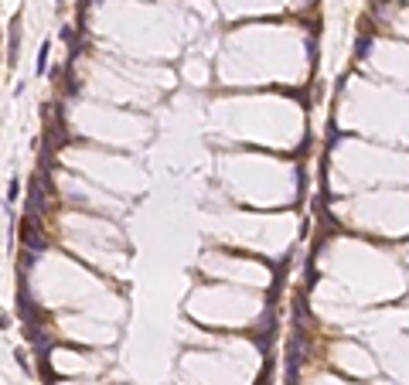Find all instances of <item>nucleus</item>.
<instances>
[{"label": "nucleus", "mask_w": 409, "mask_h": 385, "mask_svg": "<svg viewBox=\"0 0 409 385\" xmlns=\"http://www.w3.org/2000/svg\"><path fill=\"white\" fill-rule=\"evenodd\" d=\"M44 68H48V44L41 48V55H38V75L44 72Z\"/></svg>", "instance_id": "nucleus-1"}, {"label": "nucleus", "mask_w": 409, "mask_h": 385, "mask_svg": "<svg viewBox=\"0 0 409 385\" xmlns=\"http://www.w3.org/2000/svg\"><path fill=\"white\" fill-rule=\"evenodd\" d=\"M58 38L61 41H75V27H68V24H65V27L58 31Z\"/></svg>", "instance_id": "nucleus-2"}, {"label": "nucleus", "mask_w": 409, "mask_h": 385, "mask_svg": "<svg viewBox=\"0 0 409 385\" xmlns=\"http://www.w3.org/2000/svg\"><path fill=\"white\" fill-rule=\"evenodd\" d=\"M17 194H20V184L17 181H10V184H7V201H14Z\"/></svg>", "instance_id": "nucleus-3"}, {"label": "nucleus", "mask_w": 409, "mask_h": 385, "mask_svg": "<svg viewBox=\"0 0 409 385\" xmlns=\"http://www.w3.org/2000/svg\"><path fill=\"white\" fill-rule=\"evenodd\" d=\"M369 44H372L369 38H358V55H355V58H365V55H369Z\"/></svg>", "instance_id": "nucleus-4"}]
</instances>
